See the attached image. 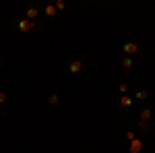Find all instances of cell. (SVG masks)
Returning <instances> with one entry per match:
<instances>
[{"label": "cell", "instance_id": "6da1fadb", "mask_svg": "<svg viewBox=\"0 0 155 153\" xmlns=\"http://www.w3.org/2000/svg\"><path fill=\"white\" fill-rule=\"evenodd\" d=\"M151 118V110H143L141 112V120H139V126L143 130H147V120Z\"/></svg>", "mask_w": 155, "mask_h": 153}, {"label": "cell", "instance_id": "7a4b0ae2", "mask_svg": "<svg viewBox=\"0 0 155 153\" xmlns=\"http://www.w3.org/2000/svg\"><path fill=\"white\" fill-rule=\"evenodd\" d=\"M141 149H143L141 139H132V141H130V149H128V151H130V153H139Z\"/></svg>", "mask_w": 155, "mask_h": 153}, {"label": "cell", "instance_id": "3957f363", "mask_svg": "<svg viewBox=\"0 0 155 153\" xmlns=\"http://www.w3.org/2000/svg\"><path fill=\"white\" fill-rule=\"evenodd\" d=\"M122 50H124V52H126V54H137V50H139V46H137V44H134V42H126V44H124V48H122Z\"/></svg>", "mask_w": 155, "mask_h": 153}, {"label": "cell", "instance_id": "277c9868", "mask_svg": "<svg viewBox=\"0 0 155 153\" xmlns=\"http://www.w3.org/2000/svg\"><path fill=\"white\" fill-rule=\"evenodd\" d=\"M81 68H83V62L81 60H72L71 64H68V71L71 72H81Z\"/></svg>", "mask_w": 155, "mask_h": 153}, {"label": "cell", "instance_id": "5b68a950", "mask_svg": "<svg viewBox=\"0 0 155 153\" xmlns=\"http://www.w3.org/2000/svg\"><path fill=\"white\" fill-rule=\"evenodd\" d=\"M21 31H29V29H33V21H27V19H23V21H19V25H17Z\"/></svg>", "mask_w": 155, "mask_h": 153}, {"label": "cell", "instance_id": "8992f818", "mask_svg": "<svg viewBox=\"0 0 155 153\" xmlns=\"http://www.w3.org/2000/svg\"><path fill=\"white\" fill-rule=\"evenodd\" d=\"M120 106H122V108H130V106H132V97H128V95H122V97H120Z\"/></svg>", "mask_w": 155, "mask_h": 153}, {"label": "cell", "instance_id": "52a82bcc", "mask_svg": "<svg viewBox=\"0 0 155 153\" xmlns=\"http://www.w3.org/2000/svg\"><path fill=\"white\" fill-rule=\"evenodd\" d=\"M25 17H27V21H33V19L37 17V8H27Z\"/></svg>", "mask_w": 155, "mask_h": 153}, {"label": "cell", "instance_id": "ba28073f", "mask_svg": "<svg viewBox=\"0 0 155 153\" xmlns=\"http://www.w3.org/2000/svg\"><path fill=\"white\" fill-rule=\"evenodd\" d=\"M46 15H48V17H54V15H56V6L48 4V6H46Z\"/></svg>", "mask_w": 155, "mask_h": 153}, {"label": "cell", "instance_id": "9c48e42d", "mask_svg": "<svg viewBox=\"0 0 155 153\" xmlns=\"http://www.w3.org/2000/svg\"><path fill=\"white\" fill-rule=\"evenodd\" d=\"M122 66H124L126 71H130V68H132V60L130 58H124V60H122Z\"/></svg>", "mask_w": 155, "mask_h": 153}, {"label": "cell", "instance_id": "30bf717a", "mask_svg": "<svg viewBox=\"0 0 155 153\" xmlns=\"http://www.w3.org/2000/svg\"><path fill=\"white\" fill-rule=\"evenodd\" d=\"M145 97H147V91H143V89L137 91V99H145Z\"/></svg>", "mask_w": 155, "mask_h": 153}, {"label": "cell", "instance_id": "8fae6325", "mask_svg": "<svg viewBox=\"0 0 155 153\" xmlns=\"http://www.w3.org/2000/svg\"><path fill=\"white\" fill-rule=\"evenodd\" d=\"M56 8H58V11H64V8H66V4H64L62 0H58V2H56Z\"/></svg>", "mask_w": 155, "mask_h": 153}, {"label": "cell", "instance_id": "7c38bea8", "mask_svg": "<svg viewBox=\"0 0 155 153\" xmlns=\"http://www.w3.org/2000/svg\"><path fill=\"white\" fill-rule=\"evenodd\" d=\"M50 104L56 106V104H58V95H50Z\"/></svg>", "mask_w": 155, "mask_h": 153}, {"label": "cell", "instance_id": "4fadbf2b", "mask_svg": "<svg viewBox=\"0 0 155 153\" xmlns=\"http://www.w3.org/2000/svg\"><path fill=\"white\" fill-rule=\"evenodd\" d=\"M126 139H128V141H132V139H137V135H134V132H126Z\"/></svg>", "mask_w": 155, "mask_h": 153}, {"label": "cell", "instance_id": "5bb4252c", "mask_svg": "<svg viewBox=\"0 0 155 153\" xmlns=\"http://www.w3.org/2000/svg\"><path fill=\"white\" fill-rule=\"evenodd\" d=\"M4 101H6V95H4V93H0V104H4Z\"/></svg>", "mask_w": 155, "mask_h": 153}]
</instances>
